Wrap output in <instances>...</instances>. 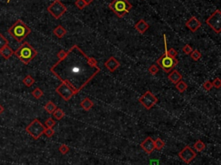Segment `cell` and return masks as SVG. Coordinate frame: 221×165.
<instances>
[{"instance_id": "1", "label": "cell", "mask_w": 221, "mask_h": 165, "mask_svg": "<svg viewBox=\"0 0 221 165\" xmlns=\"http://www.w3.org/2000/svg\"><path fill=\"white\" fill-rule=\"evenodd\" d=\"M50 71L77 94L100 72V68L96 60L89 57L78 45H74L51 67Z\"/></svg>"}, {"instance_id": "2", "label": "cell", "mask_w": 221, "mask_h": 165, "mask_svg": "<svg viewBox=\"0 0 221 165\" xmlns=\"http://www.w3.org/2000/svg\"><path fill=\"white\" fill-rule=\"evenodd\" d=\"M8 33L18 42L23 41L31 33V29L23 23L21 19H17L8 29Z\"/></svg>"}, {"instance_id": "3", "label": "cell", "mask_w": 221, "mask_h": 165, "mask_svg": "<svg viewBox=\"0 0 221 165\" xmlns=\"http://www.w3.org/2000/svg\"><path fill=\"white\" fill-rule=\"evenodd\" d=\"M16 55L24 65H28L37 55V51L29 42L24 41L17 50L14 51Z\"/></svg>"}, {"instance_id": "4", "label": "cell", "mask_w": 221, "mask_h": 165, "mask_svg": "<svg viewBox=\"0 0 221 165\" xmlns=\"http://www.w3.org/2000/svg\"><path fill=\"white\" fill-rule=\"evenodd\" d=\"M110 8L118 18H124L126 14L132 8V5L128 2V0H113L110 5Z\"/></svg>"}, {"instance_id": "5", "label": "cell", "mask_w": 221, "mask_h": 165, "mask_svg": "<svg viewBox=\"0 0 221 165\" xmlns=\"http://www.w3.org/2000/svg\"><path fill=\"white\" fill-rule=\"evenodd\" d=\"M26 132L28 134H29L35 140H37L41 138V135L44 132L45 126L41 124V122L37 119H35L30 124L26 127Z\"/></svg>"}, {"instance_id": "6", "label": "cell", "mask_w": 221, "mask_h": 165, "mask_svg": "<svg viewBox=\"0 0 221 165\" xmlns=\"http://www.w3.org/2000/svg\"><path fill=\"white\" fill-rule=\"evenodd\" d=\"M157 63L159 65V67L163 69L165 73H170L175 67L178 64V60L176 58L170 57L167 54L161 55V57L157 61Z\"/></svg>"}, {"instance_id": "7", "label": "cell", "mask_w": 221, "mask_h": 165, "mask_svg": "<svg viewBox=\"0 0 221 165\" xmlns=\"http://www.w3.org/2000/svg\"><path fill=\"white\" fill-rule=\"evenodd\" d=\"M206 23L209 27L214 30V32L219 34L221 32V11L220 10H216L206 20Z\"/></svg>"}, {"instance_id": "8", "label": "cell", "mask_w": 221, "mask_h": 165, "mask_svg": "<svg viewBox=\"0 0 221 165\" xmlns=\"http://www.w3.org/2000/svg\"><path fill=\"white\" fill-rule=\"evenodd\" d=\"M68 8L66 7L60 0H55L48 8L47 10L49 12L51 16L55 19H59L67 11Z\"/></svg>"}, {"instance_id": "9", "label": "cell", "mask_w": 221, "mask_h": 165, "mask_svg": "<svg viewBox=\"0 0 221 165\" xmlns=\"http://www.w3.org/2000/svg\"><path fill=\"white\" fill-rule=\"evenodd\" d=\"M139 102L146 109L149 110L158 102V99L150 91H147L143 95L139 98Z\"/></svg>"}, {"instance_id": "10", "label": "cell", "mask_w": 221, "mask_h": 165, "mask_svg": "<svg viewBox=\"0 0 221 165\" xmlns=\"http://www.w3.org/2000/svg\"><path fill=\"white\" fill-rule=\"evenodd\" d=\"M55 91L66 101H68L72 97L76 94V92L72 89V87H70L63 82L55 89Z\"/></svg>"}, {"instance_id": "11", "label": "cell", "mask_w": 221, "mask_h": 165, "mask_svg": "<svg viewBox=\"0 0 221 165\" xmlns=\"http://www.w3.org/2000/svg\"><path fill=\"white\" fill-rule=\"evenodd\" d=\"M178 156H180V158L183 161L184 163H190L195 158L196 152L194 151L191 147L186 146L179 152Z\"/></svg>"}, {"instance_id": "12", "label": "cell", "mask_w": 221, "mask_h": 165, "mask_svg": "<svg viewBox=\"0 0 221 165\" xmlns=\"http://www.w3.org/2000/svg\"><path fill=\"white\" fill-rule=\"evenodd\" d=\"M186 27L189 30H191L192 32L197 31L201 27V23L200 21H199L196 17H191L187 21L186 23Z\"/></svg>"}, {"instance_id": "13", "label": "cell", "mask_w": 221, "mask_h": 165, "mask_svg": "<svg viewBox=\"0 0 221 165\" xmlns=\"http://www.w3.org/2000/svg\"><path fill=\"white\" fill-rule=\"evenodd\" d=\"M141 148L147 154H151L155 150V144H154V140L151 138H147L142 143H141Z\"/></svg>"}, {"instance_id": "14", "label": "cell", "mask_w": 221, "mask_h": 165, "mask_svg": "<svg viewBox=\"0 0 221 165\" xmlns=\"http://www.w3.org/2000/svg\"><path fill=\"white\" fill-rule=\"evenodd\" d=\"M105 66H106V68L110 72H114L116 71L118 68L120 66V62L118 61V60L116 59L115 57H113V56H111L110 57L109 59L106 61V62H105Z\"/></svg>"}, {"instance_id": "15", "label": "cell", "mask_w": 221, "mask_h": 165, "mask_svg": "<svg viewBox=\"0 0 221 165\" xmlns=\"http://www.w3.org/2000/svg\"><path fill=\"white\" fill-rule=\"evenodd\" d=\"M149 25L143 19H140L138 23L135 24V29L140 34H144L149 29Z\"/></svg>"}, {"instance_id": "16", "label": "cell", "mask_w": 221, "mask_h": 165, "mask_svg": "<svg viewBox=\"0 0 221 165\" xmlns=\"http://www.w3.org/2000/svg\"><path fill=\"white\" fill-rule=\"evenodd\" d=\"M168 78L169 80L171 82L174 83V84H176V83H178L179 81H181V79H182V75L180 74V73L177 71V70H172L171 71V73L169 74V76H168Z\"/></svg>"}, {"instance_id": "17", "label": "cell", "mask_w": 221, "mask_h": 165, "mask_svg": "<svg viewBox=\"0 0 221 165\" xmlns=\"http://www.w3.org/2000/svg\"><path fill=\"white\" fill-rule=\"evenodd\" d=\"M0 55H1V56H2L4 59L8 60L14 55V51L13 49L10 48V45H6L5 48H3V49L0 50Z\"/></svg>"}, {"instance_id": "18", "label": "cell", "mask_w": 221, "mask_h": 165, "mask_svg": "<svg viewBox=\"0 0 221 165\" xmlns=\"http://www.w3.org/2000/svg\"><path fill=\"white\" fill-rule=\"evenodd\" d=\"M53 34L55 35V37H58V38H62V37H64L65 35L67 34V30H66V29H65L64 27H62L61 25H58V26L53 30Z\"/></svg>"}, {"instance_id": "19", "label": "cell", "mask_w": 221, "mask_h": 165, "mask_svg": "<svg viewBox=\"0 0 221 165\" xmlns=\"http://www.w3.org/2000/svg\"><path fill=\"white\" fill-rule=\"evenodd\" d=\"M93 102H92L89 98H86V99H84L82 101H81V103H80V106L82 107L83 109L85 111H89L91 108H92V106H93Z\"/></svg>"}, {"instance_id": "20", "label": "cell", "mask_w": 221, "mask_h": 165, "mask_svg": "<svg viewBox=\"0 0 221 165\" xmlns=\"http://www.w3.org/2000/svg\"><path fill=\"white\" fill-rule=\"evenodd\" d=\"M56 108H57V106H55V104L53 101H48L44 106V109L48 114H53L54 112L56 110Z\"/></svg>"}, {"instance_id": "21", "label": "cell", "mask_w": 221, "mask_h": 165, "mask_svg": "<svg viewBox=\"0 0 221 165\" xmlns=\"http://www.w3.org/2000/svg\"><path fill=\"white\" fill-rule=\"evenodd\" d=\"M53 116L56 120H60L61 119H63L65 116V112L61 110L60 108H56V110L54 112Z\"/></svg>"}, {"instance_id": "22", "label": "cell", "mask_w": 221, "mask_h": 165, "mask_svg": "<svg viewBox=\"0 0 221 165\" xmlns=\"http://www.w3.org/2000/svg\"><path fill=\"white\" fill-rule=\"evenodd\" d=\"M23 83L27 87H30L33 84L35 83V79L33 78L31 75H27V76L23 80Z\"/></svg>"}, {"instance_id": "23", "label": "cell", "mask_w": 221, "mask_h": 165, "mask_svg": "<svg viewBox=\"0 0 221 165\" xmlns=\"http://www.w3.org/2000/svg\"><path fill=\"white\" fill-rule=\"evenodd\" d=\"M175 87H176V89L179 91L180 92H184L186 90H187V88H188V85H187V83H185L184 81H179L178 83H176L175 84Z\"/></svg>"}, {"instance_id": "24", "label": "cell", "mask_w": 221, "mask_h": 165, "mask_svg": "<svg viewBox=\"0 0 221 165\" xmlns=\"http://www.w3.org/2000/svg\"><path fill=\"white\" fill-rule=\"evenodd\" d=\"M206 148V144L201 141V140H197L196 143H194V149L197 151L200 152L203 151Z\"/></svg>"}, {"instance_id": "25", "label": "cell", "mask_w": 221, "mask_h": 165, "mask_svg": "<svg viewBox=\"0 0 221 165\" xmlns=\"http://www.w3.org/2000/svg\"><path fill=\"white\" fill-rule=\"evenodd\" d=\"M154 144H155V149H157L158 151H161L165 145V143L163 142L161 138H157L156 140H154Z\"/></svg>"}, {"instance_id": "26", "label": "cell", "mask_w": 221, "mask_h": 165, "mask_svg": "<svg viewBox=\"0 0 221 165\" xmlns=\"http://www.w3.org/2000/svg\"><path fill=\"white\" fill-rule=\"evenodd\" d=\"M31 94H32V96L34 97L35 99L39 100V99H41V97L43 96V92L41 91L39 87H37V88H35V89L33 90Z\"/></svg>"}, {"instance_id": "27", "label": "cell", "mask_w": 221, "mask_h": 165, "mask_svg": "<svg viewBox=\"0 0 221 165\" xmlns=\"http://www.w3.org/2000/svg\"><path fill=\"white\" fill-rule=\"evenodd\" d=\"M201 53L200 52L199 50L197 49H194L191 52V54H190V56H191V58L193 60V61H198L201 58Z\"/></svg>"}, {"instance_id": "28", "label": "cell", "mask_w": 221, "mask_h": 165, "mask_svg": "<svg viewBox=\"0 0 221 165\" xmlns=\"http://www.w3.org/2000/svg\"><path fill=\"white\" fill-rule=\"evenodd\" d=\"M6 45H9V41L5 38V37L3 34L0 33V50L3 48H5Z\"/></svg>"}, {"instance_id": "29", "label": "cell", "mask_w": 221, "mask_h": 165, "mask_svg": "<svg viewBox=\"0 0 221 165\" xmlns=\"http://www.w3.org/2000/svg\"><path fill=\"white\" fill-rule=\"evenodd\" d=\"M45 124L46 128H53L55 124H56V123H55V121L52 119V118H48V119L45 121V124Z\"/></svg>"}, {"instance_id": "30", "label": "cell", "mask_w": 221, "mask_h": 165, "mask_svg": "<svg viewBox=\"0 0 221 165\" xmlns=\"http://www.w3.org/2000/svg\"><path fill=\"white\" fill-rule=\"evenodd\" d=\"M75 5H76V7H77L79 10H83L87 6V4L84 2V0H76Z\"/></svg>"}, {"instance_id": "31", "label": "cell", "mask_w": 221, "mask_h": 165, "mask_svg": "<svg viewBox=\"0 0 221 165\" xmlns=\"http://www.w3.org/2000/svg\"><path fill=\"white\" fill-rule=\"evenodd\" d=\"M59 151H60L62 155H66V154L69 151L68 146L66 145V144H61V145L59 147Z\"/></svg>"}, {"instance_id": "32", "label": "cell", "mask_w": 221, "mask_h": 165, "mask_svg": "<svg viewBox=\"0 0 221 165\" xmlns=\"http://www.w3.org/2000/svg\"><path fill=\"white\" fill-rule=\"evenodd\" d=\"M158 71H159V68L157 66H156V65H152V66H150L149 68V72L151 74H153V75L157 74L158 73Z\"/></svg>"}, {"instance_id": "33", "label": "cell", "mask_w": 221, "mask_h": 165, "mask_svg": "<svg viewBox=\"0 0 221 165\" xmlns=\"http://www.w3.org/2000/svg\"><path fill=\"white\" fill-rule=\"evenodd\" d=\"M43 134H45L48 138H51L55 134V131L53 130V128H45Z\"/></svg>"}, {"instance_id": "34", "label": "cell", "mask_w": 221, "mask_h": 165, "mask_svg": "<svg viewBox=\"0 0 221 165\" xmlns=\"http://www.w3.org/2000/svg\"><path fill=\"white\" fill-rule=\"evenodd\" d=\"M167 55L170 57H173V58H175V56L177 55V51L175 50V49H167Z\"/></svg>"}, {"instance_id": "35", "label": "cell", "mask_w": 221, "mask_h": 165, "mask_svg": "<svg viewBox=\"0 0 221 165\" xmlns=\"http://www.w3.org/2000/svg\"><path fill=\"white\" fill-rule=\"evenodd\" d=\"M182 51L184 52V54H187V55H190L191 52L193 51V49L192 47L190 46L189 44H186L183 48H182Z\"/></svg>"}, {"instance_id": "36", "label": "cell", "mask_w": 221, "mask_h": 165, "mask_svg": "<svg viewBox=\"0 0 221 165\" xmlns=\"http://www.w3.org/2000/svg\"><path fill=\"white\" fill-rule=\"evenodd\" d=\"M212 84L210 81H207L206 82L203 84V88L207 91H210L212 89Z\"/></svg>"}, {"instance_id": "37", "label": "cell", "mask_w": 221, "mask_h": 165, "mask_svg": "<svg viewBox=\"0 0 221 165\" xmlns=\"http://www.w3.org/2000/svg\"><path fill=\"white\" fill-rule=\"evenodd\" d=\"M212 87H216V88H219L221 87V81L219 78H215L212 82Z\"/></svg>"}, {"instance_id": "38", "label": "cell", "mask_w": 221, "mask_h": 165, "mask_svg": "<svg viewBox=\"0 0 221 165\" xmlns=\"http://www.w3.org/2000/svg\"><path fill=\"white\" fill-rule=\"evenodd\" d=\"M66 55V51L64 50H60L58 52V54H57V56H58V58L59 59H61L64 55Z\"/></svg>"}, {"instance_id": "39", "label": "cell", "mask_w": 221, "mask_h": 165, "mask_svg": "<svg viewBox=\"0 0 221 165\" xmlns=\"http://www.w3.org/2000/svg\"><path fill=\"white\" fill-rule=\"evenodd\" d=\"M4 111H5V107L2 106L1 104H0V115L2 114L3 112H4Z\"/></svg>"}, {"instance_id": "40", "label": "cell", "mask_w": 221, "mask_h": 165, "mask_svg": "<svg viewBox=\"0 0 221 165\" xmlns=\"http://www.w3.org/2000/svg\"><path fill=\"white\" fill-rule=\"evenodd\" d=\"M84 2L87 4V5H90V4H92V2H93V0H84Z\"/></svg>"}, {"instance_id": "41", "label": "cell", "mask_w": 221, "mask_h": 165, "mask_svg": "<svg viewBox=\"0 0 221 165\" xmlns=\"http://www.w3.org/2000/svg\"><path fill=\"white\" fill-rule=\"evenodd\" d=\"M10 2V0H7V3H9Z\"/></svg>"}]
</instances>
